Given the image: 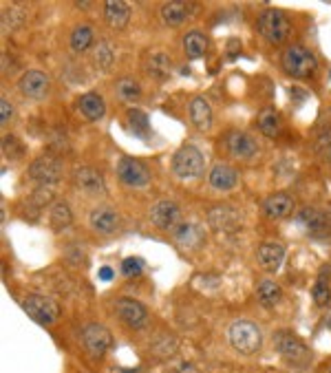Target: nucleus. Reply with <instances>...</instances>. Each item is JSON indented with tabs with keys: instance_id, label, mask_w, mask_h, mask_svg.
Listing matches in <instances>:
<instances>
[{
	"instance_id": "f257e3e1",
	"label": "nucleus",
	"mask_w": 331,
	"mask_h": 373,
	"mask_svg": "<svg viewBox=\"0 0 331 373\" xmlns=\"http://www.w3.org/2000/svg\"><path fill=\"white\" fill-rule=\"evenodd\" d=\"M228 340L237 353L252 356L263 344V334H260V327L252 321H234L228 327Z\"/></svg>"
},
{
	"instance_id": "f03ea898",
	"label": "nucleus",
	"mask_w": 331,
	"mask_h": 373,
	"mask_svg": "<svg viewBox=\"0 0 331 373\" xmlns=\"http://www.w3.org/2000/svg\"><path fill=\"white\" fill-rule=\"evenodd\" d=\"M281 64L285 68V73H289L292 78H300V80L311 78L318 71V60H316V55L300 45L287 47L281 55Z\"/></svg>"
},
{
	"instance_id": "7ed1b4c3",
	"label": "nucleus",
	"mask_w": 331,
	"mask_h": 373,
	"mask_svg": "<svg viewBox=\"0 0 331 373\" xmlns=\"http://www.w3.org/2000/svg\"><path fill=\"white\" fill-rule=\"evenodd\" d=\"M274 347L283 360H287L289 365L302 367L311 360V351L307 349V344L298 336L289 334V331H279V334L274 336Z\"/></svg>"
},
{
	"instance_id": "20e7f679",
	"label": "nucleus",
	"mask_w": 331,
	"mask_h": 373,
	"mask_svg": "<svg viewBox=\"0 0 331 373\" xmlns=\"http://www.w3.org/2000/svg\"><path fill=\"white\" fill-rule=\"evenodd\" d=\"M256 29L258 34L263 36L267 43L272 45H281L283 40L289 36V20L285 18L283 11H276V9H267L258 16L256 20Z\"/></svg>"
},
{
	"instance_id": "39448f33",
	"label": "nucleus",
	"mask_w": 331,
	"mask_h": 373,
	"mask_svg": "<svg viewBox=\"0 0 331 373\" xmlns=\"http://www.w3.org/2000/svg\"><path fill=\"white\" fill-rule=\"evenodd\" d=\"M203 168H205V159L197 146H190V144L182 146L172 157V170L182 179H195L203 173Z\"/></svg>"
},
{
	"instance_id": "423d86ee",
	"label": "nucleus",
	"mask_w": 331,
	"mask_h": 373,
	"mask_svg": "<svg viewBox=\"0 0 331 373\" xmlns=\"http://www.w3.org/2000/svg\"><path fill=\"white\" fill-rule=\"evenodd\" d=\"M82 342H84V349L93 358H104L110 347H113V336L104 325L98 323H89L82 329Z\"/></svg>"
},
{
	"instance_id": "0eeeda50",
	"label": "nucleus",
	"mask_w": 331,
	"mask_h": 373,
	"mask_svg": "<svg viewBox=\"0 0 331 373\" xmlns=\"http://www.w3.org/2000/svg\"><path fill=\"white\" fill-rule=\"evenodd\" d=\"M22 309L29 314V319H34L40 325H53L60 316V307L47 296L31 294L22 300Z\"/></svg>"
},
{
	"instance_id": "6e6552de",
	"label": "nucleus",
	"mask_w": 331,
	"mask_h": 373,
	"mask_svg": "<svg viewBox=\"0 0 331 373\" xmlns=\"http://www.w3.org/2000/svg\"><path fill=\"white\" fill-rule=\"evenodd\" d=\"M115 314H117V319L131 329H144L148 325V309L140 300L119 298L115 302Z\"/></svg>"
},
{
	"instance_id": "1a4fd4ad",
	"label": "nucleus",
	"mask_w": 331,
	"mask_h": 373,
	"mask_svg": "<svg viewBox=\"0 0 331 373\" xmlns=\"http://www.w3.org/2000/svg\"><path fill=\"white\" fill-rule=\"evenodd\" d=\"M226 148H228V153L232 157H237V159H254L258 155V144L256 140L250 135V133H243V131H232L228 133L226 137Z\"/></svg>"
},
{
	"instance_id": "9d476101",
	"label": "nucleus",
	"mask_w": 331,
	"mask_h": 373,
	"mask_svg": "<svg viewBox=\"0 0 331 373\" xmlns=\"http://www.w3.org/2000/svg\"><path fill=\"white\" fill-rule=\"evenodd\" d=\"M29 179H34L40 186H51L58 184L62 179V166L53 157H38L29 166Z\"/></svg>"
},
{
	"instance_id": "9b49d317",
	"label": "nucleus",
	"mask_w": 331,
	"mask_h": 373,
	"mask_svg": "<svg viewBox=\"0 0 331 373\" xmlns=\"http://www.w3.org/2000/svg\"><path fill=\"white\" fill-rule=\"evenodd\" d=\"M117 175H119V179H122L124 184L133 186V188H142V186L150 184L148 168L140 159H133V157H124L117 163Z\"/></svg>"
},
{
	"instance_id": "f8f14e48",
	"label": "nucleus",
	"mask_w": 331,
	"mask_h": 373,
	"mask_svg": "<svg viewBox=\"0 0 331 373\" xmlns=\"http://www.w3.org/2000/svg\"><path fill=\"white\" fill-rule=\"evenodd\" d=\"M73 182L82 192H87L91 197H100L106 192V182H104L102 173L91 168V166H82V168H78L73 173Z\"/></svg>"
},
{
	"instance_id": "ddd939ff",
	"label": "nucleus",
	"mask_w": 331,
	"mask_h": 373,
	"mask_svg": "<svg viewBox=\"0 0 331 373\" xmlns=\"http://www.w3.org/2000/svg\"><path fill=\"white\" fill-rule=\"evenodd\" d=\"M18 89H20V93L24 95V98L43 100L45 95L49 93V89H51V80L43 71H27L18 82Z\"/></svg>"
},
{
	"instance_id": "4468645a",
	"label": "nucleus",
	"mask_w": 331,
	"mask_h": 373,
	"mask_svg": "<svg viewBox=\"0 0 331 373\" xmlns=\"http://www.w3.org/2000/svg\"><path fill=\"white\" fill-rule=\"evenodd\" d=\"M89 224L100 234H113L119 228V214L110 205H100L89 214Z\"/></svg>"
},
{
	"instance_id": "2eb2a0df",
	"label": "nucleus",
	"mask_w": 331,
	"mask_h": 373,
	"mask_svg": "<svg viewBox=\"0 0 331 373\" xmlns=\"http://www.w3.org/2000/svg\"><path fill=\"white\" fill-rule=\"evenodd\" d=\"M179 219V205L175 201L168 199H161L153 205V210H150V221L159 228V230H170L175 228Z\"/></svg>"
},
{
	"instance_id": "dca6fc26",
	"label": "nucleus",
	"mask_w": 331,
	"mask_h": 373,
	"mask_svg": "<svg viewBox=\"0 0 331 373\" xmlns=\"http://www.w3.org/2000/svg\"><path fill=\"white\" fill-rule=\"evenodd\" d=\"M256 258H258V265L263 268L265 272H276L285 261V247L276 241H267L258 247L256 252Z\"/></svg>"
},
{
	"instance_id": "f3484780",
	"label": "nucleus",
	"mask_w": 331,
	"mask_h": 373,
	"mask_svg": "<svg viewBox=\"0 0 331 373\" xmlns=\"http://www.w3.org/2000/svg\"><path fill=\"white\" fill-rule=\"evenodd\" d=\"M188 113H190L192 126H195L197 131L203 133V131H208L212 126V108H210V104H208V100H205V98L192 100Z\"/></svg>"
},
{
	"instance_id": "a211bd4d",
	"label": "nucleus",
	"mask_w": 331,
	"mask_h": 373,
	"mask_svg": "<svg viewBox=\"0 0 331 373\" xmlns=\"http://www.w3.org/2000/svg\"><path fill=\"white\" fill-rule=\"evenodd\" d=\"M298 221L305 230L311 234V237H321V234H329V219L318 212L316 208H302L300 214H298Z\"/></svg>"
},
{
	"instance_id": "6ab92c4d",
	"label": "nucleus",
	"mask_w": 331,
	"mask_h": 373,
	"mask_svg": "<svg viewBox=\"0 0 331 373\" xmlns=\"http://www.w3.org/2000/svg\"><path fill=\"white\" fill-rule=\"evenodd\" d=\"M237 182H239V175L230 163H214V168L210 170V186L212 188L228 192L237 186Z\"/></svg>"
},
{
	"instance_id": "aec40b11",
	"label": "nucleus",
	"mask_w": 331,
	"mask_h": 373,
	"mask_svg": "<svg viewBox=\"0 0 331 373\" xmlns=\"http://www.w3.org/2000/svg\"><path fill=\"white\" fill-rule=\"evenodd\" d=\"M294 208V199L285 195V192H276V195L267 197L263 203V212L267 219H283L292 212Z\"/></svg>"
},
{
	"instance_id": "412c9836",
	"label": "nucleus",
	"mask_w": 331,
	"mask_h": 373,
	"mask_svg": "<svg viewBox=\"0 0 331 373\" xmlns=\"http://www.w3.org/2000/svg\"><path fill=\"white\" fill-rule=\"evenodd\" d=\"M104 18L113 29H124L128 24L131 9L122 0H108V3H104Z\"/></svg>"
},
{
	"instance_id": "4be33fe9",
	"label": "nucleus",
	"mask_w": 331,
	"mask_h": 373,
	"mask_svg": "<svg viewBox=\"0 0 331 373\" xmlns=\"http://www.w3.org/2000/svg\"><path fill=\"white\" fill-rule=\"evenodd\" d=\"M78 106H80V113L91 122L102 119L106 113V104L102 100V95H98V93H84L78 100Z\"/></svg>"
},
{
	"instance_id": "5701e85b",
	"label": "nucleus",
	"mask_w": 331,
	"mask_h": 373,
	"mask_svg": "<svg viewBox=\"0 0 331 373\" xmlns=\"http://www.w3.org/2000/svg\"><path fill=\"white\" fill-rule=\"evenodd\" d=\"M210 224L216 230H237L241 219L232 205H216V208L210 212Z\"/></svg>"
},
{
	"instance_id": "b1692460",
	"label": "nucleus",
	"mask_w": 331,
	"mask_h": 373,
	"mask_svg": "<svg viewBox=\"0 0 331 373\" xmlns=\"http://www.w3.org/2000/svg\"><path fill=\"white\" fill-rule=\"evenodd\" d=\"M175 239L188 250H192V247H199L205 241V232L197 224H182L175 230Z\"/></svg>"
},
{
	"instance_id": "393cba45",
	"label": "nucleus",
	"mask_w": 331,
	"mask_h": 373,
	"mask_svg": "<svg viewBox=\"0 0 331 373\" xmlns=\"http://www.w3.org/2000/svg\"><path fill=\"white\" fill-rule=\"evenodd\" d=\"M190 16V5L188 3H166L161 5V20L170 27H179L186 22Z\"/></svg>"
},
{
	"instance_id": "a878e982",
	"label": "nucleus",
	"mask_w": 331,
	"mask_h": 373,
	"mask_svg": "<svg viewBox=\"0 0 331 373\" xmlns=\"http://www.w3.org/2000/svg\"><path fill=\"white\" fill-rule=\"evenodd\" d=\"M73 221V214H71V208L64 203V201H55L51 205V212H49V226L55 230V232H62L71 226Z\"/></svg>"
},
{
	"instance_id": "bb28decb",
	"label": "nucleus",
	"mask_w": 331,
	"mask_h": 373,
	"mask_svg": "<svg viewBox=\"0 0 331 373\" xmlns=\"http://www.w3.org/2000/svg\"><path fill=\"white\" fill-rule=\"evenodd\" d=\"M170 68H172V60H170L166 53L155 51V53H150V55H148V60H146V71H148L150 75H155V78H166V75L170 73Z\"/></svg>"
},
{
	"instance_id": "cd10ccee",
	"label": "nucleus",
	"mask_w": 331,
	"mask_h": 373,
	"mask_svg": "<svg viewBox=\"0 0 331 373\" xmlns=\"http://www.w3.org/2000/svg\"><path fill=\"white\" fill-rule=\"evenodd\" d=\"M184 49H186L188 58L197 60V58H201V55H205V51H208V38L199 31H190L184 38Z\"/></svg>"
},
{
	"instance_id": "c85d7f7f",
	"label": "nucleus",
	"mask_w": 331,
	"mask_h": 373,
	"mask_svg": "<svg viewBox=\"0 0 331 373\" xmlns=\"http://www.w3.org/2000/svg\"><path fill=\"white\" fill-rule=\"evenodd\" d=\"M256 294H258V300L263 302L265 307H274V305H279V302L283 300V289L279 283H274V281H263L258 285L256 289Z\"/></svg>"
},
{
	"instance_id": "c756f323",
	"label": "nucleus",
	"mask_w": 331,
	"mask_h": 373,
	"mask_svg": "<svg viewBox=\"0 0 331 373\" xmlns=\"http://www.w3.org/2000/svg\"><path fill=\"white\" fill-rule=\"evenodd\" d=\"M115 93L122 102H135L142 95V87H140V82L133 78H122L115 85Z\"/></svg>"
},
{
	"instance_id": "7c9ffc66",
	"label": "nucleus",
	"mask_w": 331,
	"mask_h": 373,
	"mask_svg": "<svg viewBox=\"0 0 331 373\" xmlns=\"http://www.w3.org/2000/svg\"><path fill=\"white\" fill-rule=\"evenodd\" d=\"M258 129L263 135L267 137H274L281 129V119H279V113H276L274 108H265L258 113Z\"/></svg>"
},
{
	"instance_id": "2f4dec72",
	"label": "nucleus",
	"mask_w": 331,
	"mask_h": 373,
	"mask_svg": "<svg viewBox=\"0 0 331 373\" xmlns=\"http://www.w3.org/2000/svg\"><path fill=\"white\" fill-rule=\"evenodd\" d=\"M113 60H115L113 45H110L108 40H100L98 47H95V51H93V62L100 68H108L110 64H113Z\"/></svg>"
},
{
	"instance_id": "473e14b6",
	"label": "nucleus",
	"mask_w": 331,
	"mask_h": 373,
	"mask_svg": "<svg viewBox=\"0 0 331 373\" xmlns=\"http://www.w3.org/2000/svg\"><path fill=\"white\" fill-rule=\"evenodd\" d=\"M93 43V29L89 24H80L78 29L71 34V49L75 53H82V51H87Z\"/></svg>"
},
{
	"instance_id": "72a5a7b5",
	"label": "nucleus",
	"mask_w": 331,
	"mask_h": 373,
	"mask_svg": "<svg viewBox=\"0 0 331 373\" xmlns=\"http://www.w3.org/2000/svg\"><path fill=\"white\" fill-rule=\"evenodd\" d=\"M128 124H131L133 133L140 135V137H146L148 131H150L148 115L144 113V110H140V108H131V110H128Z\"/></svg>"
},
{
	"instance_id": "f704fd0d",
	"label": "nucleus",
	"mask_w": 331,
	"mask_h": 373,
	"mask_svg": "<svg viewBox=\"0 0 331 373\" xmlns=\"http://www.w3.org/2000/svg\"><path fill=\"white\" fill-rule=\"evenodd\" d=\"M3 153L9 159H20L24 155V146L18 142L16 135H5L3 137Z\"/></svg>"
},
{
	"instance_id": "c9c22d12",
	"label": "nucleus",
	"mask_w": 331,
	"mask_h": 373,
	"mask_svg": "<svg viewBox=\"0 0 331 373\" xmlns=\"http://www.w3.org/2000/svg\"><path fill=\"white\" fill-rule=\"evenodd\" d=\"M311 296H314V302H316L318 307H327V305H329V302H331V289H329V285H327L325 279H321L318 283L314 285Z\"/></svg>"
},
{
	"instance_id": "e433bc0d",
	"label": "nucleus",
	"mask_w": 331,
	"mask_h": 373,
	"mask_svg": "<svg viewBox=\"0 0 331 373\" xmlns=\"http://www.w3.org/2000/svg\"><path fill=\"white\" fill-rule=\"evenodd\" d=\"M316 153L331 163V131H323L316 140Z\"/></svg>"
},
{
	"instance_id": "4c0bfd02",
	"label": "nucleus",
	"mask_w": 331,
	"mask_h": 373,
	"mask_svg": "<svg viewBox=\"0 0 331 373\" xmlns=\"http://www.w3.org/2000/svg\"><path fill=\"white\" fill-rule=\"evenodd\" d=\"M142 270H144L142 258H126V261H124V265H122V272L126 276H137Z\"/></svg>"
},
{
	"instance_id": "58836bf2",
	"label": "nucleus",
	"mask_w": 331,
	"mask_h": 373,
	"mask_svg": "<svg viewBox=\"0 0 331 373\" xmlns=\"http://www.w3.org/2000/svg\"><path fill=\"white\" fill-rule=\"evenodd\" d=\"M11 115H13V108L9 104V100L3 98V100H0V124H7L11 119Z\"/></svg>"
},
{
	"instance_id": "ea45409f",
	"label": "nucleus",
	"mask_w": 331,
	"mask_h": 373,
	"mask_svg": "<svg viewBox=\"0 0 331 373\" xmlns=\"http://www.w3.org/2000/svg\"><path fill=\"white\" fill-rule=\"evenodd\" d=\"M100 276H102V281H110V279H113V270H110V268H102V270H100Z\"/></svg>"
},
{
	"instance_id": "a19ab883",
	"label": "nucleus",
	"mask_w": 331,
	"mask_h": 373,
	"mask_svg": "<svg viewBox=\"0 0 331 373\" xmlns=\"http://www.w3.org/2000/svg\"><path fill=\"white\" fill-rule=\"evenodd\" d=\"M110 373H128V371H124V369H113Z\"/></svg>"
},
{
	"instance_id": "79ce46f5",
	"label": "nucleus",
	"mask_w": 331,
	"mask_h": 373,
	"mask_svg": "<svg viewBox=\"0 0 331 373\" xmlns=\"http://www.w3.org/2000/svg\"><path fill=\"white\" fill-rule=\"evenodd\" d=\"M327 327L331 329V316H329V319H327Z\"/></svg>"
},
{
	"instance_id": "37998d69",
	"label": "nucleus",
	"mask_w": 331,
	"mask_h": 373,
	"mask_svg": "<svg viewBox=\"0 0 331 373\" xmlns=\"http://www.w3.org/2000/svg\"><path fill=\"white\" fill-rule=\"evenodd\" d=\"M329 214H331V205H329Z\"/></svg>"
},
{
	"instance_id": "c03bdc74",
	"label": "nucleus",
	"mask_w": 331,
	"mask_h": 373,
	"mask_svg": "<svg viewBox=\"0 0 331 373\" xmlns=\"http://www.w3.org/2000/svg\"><path fill=\"white\" fill-rule=\"evenodd\" d=\"M329 373H331V369H329Z\"/></svg>"
}]
</instances>
